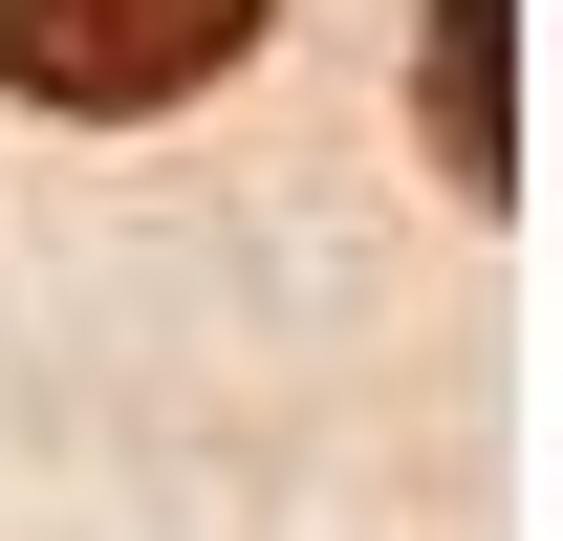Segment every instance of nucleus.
Returning <instances> with one entry per match:
<instances>
[{"mask_svg": "<svg viewBox=\"0 0 563 541\" xmlns=\"http://www.w3.org/2000/svg\"><path fill=\"white\" fill-rule=\"evenodd\" d=\"M261 44V0H0V66L44 109H174Z\"/></svg>", "mask_w": 563, "mask_h": 541, "instance_id": "1", "label": "nucleus"}, {"mask_svg": "<svg viewBox=\"0 0 563 541\" xmlns=\"http://www.w3.org/2000/svg\"><path fill=\"white\" fill-rule=\"evenodd\" d=\"M498 22H520V0H455V22H433V152H455V174H520V131H498Z\"/></svg>", "mask_w": 563, "mask_h": 541, "instance_id": "2", "label": "nucleus"}]
</instances>
